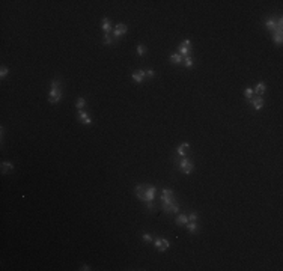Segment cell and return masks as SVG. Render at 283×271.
<instances>
[{
    "mask_svg": "<svg viewBox=\"0 0 283 271\" xmlns=\"http://www.w3.org/2000/svg\"><path fill=\"white\" fill-rule=\"evenodd\" d=\"M164 211H166V212H175V214H176V212L179 211V203L173 202V203H172V205H170L169 208H166Z\"/></svg>",
    "mask_w": 283,
    "mask_h": 271,
    "instance_id": "ac0fdd59",
    "label": "cell"
},
{
    "mask_svg": "<svg viewBox=\"0 0 283 271\" xmlns=\"http://www.w3.org/2000/svg\"><path fill=\"white\" fill-rule=\"evenodd\" d=\"M179 169H181V172H184L185 175H190L191 172H193V169H194V164L188 160V158H182L181 161H179Z\"/></svg>",
    "mask_w": 283,
    "mask_h": 271,
    "instance_id": "3957f363",
    "label": "cell"
},
{
    "mask_svg": "<svg viewBox=\"0 0 283 271\" xmlns=\"http://www.w3.org/2000/svg\"><path fill=\"white\" fill-rule=\"evenodd\" d=\"M154 246H155L157 249H160V246H161V238H155V240H154Z\"/></svg>",
    "mask_w": 283,
    "mask_h": 271,
    "instance_id": "4dcf8cb0",
    "label": "cell"
},
{
    "mask_svg": "<svg viewBox=\"0 0 283 271\" xmlns=\"http://www.w3.org/2000/svg\"><path fill=\"white\" fill-rule=\"evenodd\" d=\"M265 27H267L270 32H276V30H277V21H276L274 18H268V20L265 21Z\"/></svg>",
    "mask_w": 283,
    "mask_h": 271,
    "instance_id": "9c48e42d",
    "label": "cell"
},
{
    "mask_svg": "<svg viewBox=\"0 0 283 271\" xmlns=\"http://www.w3.org/2000/svg\"><path fill=\"white\" fill-rule=\"evenodd\" d=\"M8 74H9V69H8L6 66H2V71H0V77H2V78H5V77H6Z\"/></svg>",
    "mask_w": 283,
    "mask_h": 271,
    "instance_id": "83f0119b",
    "label": "cell"
},
{
    "mask_svg": "<svg viewBox=\"0 0 283 271\" xmlns=\"http://www.w3.org/2000/svg\"><path fill=\"white\" fill-rule=\"evenodd\" d=\"M62 100V91H60V81L59 80H53L51 81V89L48 94V101L51 104H57Z\"/></svg>",
    "mask_w": 283,
    "mask_h": 271,
    "instance_id": "6da1fadb",
    "label": "cell"
},
{
    "mask_svg": "<svg viewBox=\"0 0 283 271\" xmlns=\"http://www.w3.org/2000/svg\"><path fill=\"white\" fill-rule=\"evenodd\" d=\"M142 238H143V241H148V243H154V238L151 237V234H143V235H142Z\"/></svg>",
    "mask_w": 283,
    "mask_h": 271,
    "instance_id": "4316f807",
    "label": "cell"
},
{
    "mask_svg": "<svg viewBox=\"0 0 283 271\" xmlns=\"http://www.w3.org/2000/svg\"><path fill=\"white\" fill-rule=\"evenodd\" d=\"M80 270H83V271H89L91 268H89V265H81V268Z\"/></svg>",
    "mask_w": 283,
    "mask_h": 271,
    "instance_id": "1f68e13d",
    "label": "cell"
},
{
    "mask_svg": "<svg viewBox=\"0 0 283 271\" xmlns=\"http://www.w3.org/2000/svg\"><path fill=\"white\" fill-rule=\"evenodd\" d=\"M169 247H170V243H169L166 238H161V246H160V249H158V250H160V252H166Z\"/></svg>",
    "mask_w": 283,
    "mask_h": 271,
    "instance_id": "d6986e66",
    "label": "cell"
},
{
    "mask_svg": "<svg viewBox=\"0 0 283 271\" xmlns=\"http://www.w3.org/2000/svg\"><path fill=\"white\" fill-rule=\"evenodd\" d=\"M197 220V212H191L188 215V222H196Z\"/></svg>",
    "mask_w": 283,
    "mask_h": 271,
    "instance_id": "f546056e",
    "label": "cell"
},
{
    "mask_svg": "<svg viewBox=\"0 0 283 271\" xmlns=\"http://www.w3.org/2000/svg\"><path fill=\"white\" fill-rule=\"evenodd\" d=\"M84 106H86V100H84V98H78L77 103H75V107H77L78 110H83Z\"/></svg>",
    "mask_w": 283,
    "mask_h": 271,
    "instance_id": "44dd1931",
    "label": "cell"
},
{
    "mask_svg": "<svg viewBox=\"0 0 283 271\" xmlns=\"http://www.w3.org/2000/svg\"><path fill=\"white\" fill-rule=\"evenodd\" d=\"M112 42H113V39H112V38H110V35L107 33V35L104 36V44H107V45H110Z\"/></svg>",
    "mask_w": 283,
    "mask_h": 271,
    "instance_id": "f1b7e54d",
    "label": "cell"
},
{
    "mask_svg": "<svg viewBox=\"0 0 283 271\" xmlns=\"http://www.w3.org/2000/svg\"><path fill=\"white\" fill-rule=\"evenodd\" d=\"M187 229H188V232L194 234V232L197 231V223H196V222H188V223H187Z\"/></svg>",
    "mask_w": 283,
    "mask_h": 271,
    "instance_id": "ffe728a7",
    "label": "cell"
},
{
    "mask_svg": "<svg viewBox=\"0 0 283 271\" xmlns=\"http://www.w3.org/2000/svg\"><path fill=\"white\" fill-rule=\"evenodd\" d=\"M155 194H157V188H155V187H145V197H143V202H146L148 209H152V202H154V199H155Z\"/></svg>",
    "mask_w": 283,
    "mask_h": 271,
    "instance_id": "7a4b0ae2",
    "label": "cell"
},
{
    "mask_svg": "<svg viewBox=\"0 0 283 271\" xmlns=\"http://www.w3.org/2000/svg\"><path fill=\"white\" fill-rule=\"evenodd\" d=\"M161 202H163V208L166 209V208H169L175 200H173V197H166V196H161Z\"/></svg>",
    "mask_w": 283,
    "mask_h": 271,
    "instance_id": "2e32d148",
    "label": "cell"
},
{
    "mask_svg": "<svg viewBox=\"0 0 283 271\" xmlns=\"http://www.w3.org/2000/svg\"><path fill=\"white\" fill-rule=\"evenodd\" d=\"M184 65H185L187 68H193V65H194V63H193V59H191L190 56H185V57H184Z\"/></svg>",
    "mask_w": 283,
    "mask_h": 271,
    "instance_id": "7402d4cb",
    "label": "cell"
},
{
    "mask_svg": "<svg viewBox=\"0 0 283 271\" xmlns=\"http://www.w3.org/2000/svg\"><path fill=\"white\" fill-rule=\"evenodd\" d=\"M282 32H283V29H277L276 32H273V41L277 44V45H280L282 44Z\"/></svg>",
    "mask_w": 283,
    "mask_h": 271,
    "instance_id": "7c38bea8",
    "label": "cell"
},
{
    "mask_svg": "<svg viewBox=\"0 0 283 271\" xmlns=\"http://www.w3.org/2000/svg\"><path fill=\"white\" fill-rule=\"evenodd\" d=\"M137 54H139V56H145V54H146V47H145V45H142V44L137 45Z\"/></svg>",
    "mask_w": 283,
    "mask_h": 271,
    "instance_id": "cb8c5ba5",
    "label": "cell"
},
{
    "mask_svg": "<svg viewBox=\"0 0 283 271\" xmlns=\"http://www.w3.org/2000/svg\"><path fill=\"white\" fill-rule=\"evenodd\" d=\"M188 148H190V143L184 142V143H181V145L176 148V154H178L179 157H184V155H185V149H188Z\"/></svg>",
    "mask_w": 283,
    "mask_h": 271,
    "instance_id": "8fae6325",
    "label": "cell"
},
{
    "mask_svg": "<svg viewBox=\"0 0 283 271\" xmlns=\"http://www.w3.org/2000/svg\"><path fill=\"white\" fill-rule=\"evenodd\" d=\"M250 101H252V104H253L255 110H261V109L264 107V100H262V97H256V98H252Z\"/></svg>",
    "mask_w": 283,
    "mask_h": 271,
    "instance_id": "30bf717a",
    "label": "cell"
},
{
    "mask_svg": "<svg viewBox=\"0 0 283 271\" xmlns=\"http://www.w3.org/2000/svg\"><path fill=\"white\" fill-rule=\"evenodd\" d=\"M265 91H267V84H265L264 81H261V83L256 84V89H255L253 92L256 94V97H262V95L265 94Z\"/></svg>",
    "mask_w": 283,
    "mask_h": 271,
    "instance_id": "ba28073f",
    "label": "cell"
},
{
    "mask_svg": "<svg viewBox=\"0 0 283 271\" xmlns=\"http://www.w3.org/2000/svg\"><path fill=\"white\" fill-rule=\"evenodd\" d=\"M101 27H103V30L106 32V35L112 32V24H110V21H109L107 18H104V20H103V23H101Z\"/></svg>",
    "mask_w": 283,
    "mask_h": 271,
    "instance_id": "5bb4252c",
    "label": "cell"
},
{
    "mask_svg": "<svg viewBox=\"0 0 283 271\" xmlns=\"http://www.w3.org/2000/svg\"><path fill=\"white\" fill-rule=\"evenodd\" d=\"M190 50H191V41L190 39H185L182 44H179V47H178V51H179V54L181 56H190Z\"/></svg>",
    "mask_w": 283,
    "mask_h": 271,
    "instance_id": "277c9868",
    "label": "cell"
},
{
    "mask_svg": "<svg viewBox=\"0 0 283 271\" xmlns=\"http://www.w3.org/2000/svg\"><path fill=\"white\" fill-rule=\"evenodd\" d=\"M78 121L84 125H91L92 124V119L89 118V115L84 112V110H78Z\"/></svg>",
    "mask_w": 283,
    "mask_h": 271,
    "instance_id": "8992f818",
    "label": "cell"
},
{
    "mask_svg": "<svg viewBox=\"0 0 283 271\" xmlns=\"http://www.w3.org/2000/svg\"><path fill=\"white\" fill-rule=\"evenodd\" d=\"M127 32H128L127 24L121 23V24H118V26H116V29L113 30V36H115V38H121V36H122V35H125Z\"/></svg>",
    "mask_w": 283,
    "mask_h": 271,
    "instance_id": "5b68a950",
    "label": "cell"
},
{
    "mask_svg": "<svg viewBox=\"0 0 283 271\" xmlns=\"http://www.w3.org/2000/svg\"><path fill=\"white\" fill-rule=\"evenodd\" d=\"M145 75H146L148 78H154V77H155V71H154V69H146V71H145Z\"/></svg>",
    "mask_w": 283,
    "mask_h": 271,
    "instance_id": "d4e9b609",
    "label": "cell"
},
{
    "mask_svg": "<svg viewBox=\"0 0 283 271\" xmlns=\"http://www.w3.org/2000/svg\"><path fill=\"white\" fill-rule=\"evenodd\" d=\"M131 78L136 81V83H142L145 78H146V75H145V71H136V72H133L131 74Z\"/></svg>",
    "mask_w": 283,
    "mask_h": 271,
    "instance_id": "52a82bcc",
    "label": "cell"
},
{
    "mask_svg": "<svg viewBox=\"0 0 283 271\" xmlns=\"http://www.w3.org/2000/svg\"><path fill=\"white\" fill-rule=\"evenodd\" d=\"M163 196H166V197H173V191H172L170 188H164V190H163Z\"/></svg>",
    "mask_w": 283,
    "mask_h": 271,
    "instance_id": "484cf974",
    "label": "cell"
},
{
    "mask_svg": "<svg viewBox=\"0 0 283 271\" xmlns=\"http://www.w3.org/2000/svg\"><path fill=\"white\" fill-rule=\"evenodd\" d=\"M188 223V215H185V214H181L178 218H176V225H179V226H184V225H187Z\"/></svg>",
    "mask_w": 283,
    "mask_h": 271,
    "instance_id": "e0dca14e",
    "label": "cell"
},
{
    "mask_svg": "<svg viewBox=\"0 0 283 271\" xmlns=\"http://www.w3.org/2000/svg\"><path fill=\"white\" fill-rule=\"evenodd\" d=\"M14 170V164L11 163V161H3L2 163V172L3 173H9V172H12Z\"/></svg>",
    "mask_w": 283,
    "mask_h": 271,
    "instance_id": "4fadbf2b",
    "label": "cell"
},
{
    "mask_svg": "<svg viewBox=\"0 0 283 271\" xmlns=\"http://www.w3.org/2000/svg\"><path fill=\"white\" fill-rule=\"evenodd\" d=\"M253 95H255V92H253V89H250V88H247V89L244 91V97H246V98H249V100H252V98H253Z\"/></svg>",
    "mask_w": 283,
    "mask_h": 271,
    "instance_id": "603a6c76",
    "label": "cell"
},
{
    "mask_svg": "<svg viewBox=\"0 0 283 271\" xmlns=\"http://www.w3.org/2000/svg\"><path fill=\"white\" fill-rule=\"evenodd\" d=\"M170 62H172V63H178V65H179V63H182V62H184V57H182L179 53H175V54H172V56H170Z\"/></svg>",
    "mask_w": 283,
    "mask_h": 271,
    "instance_id": "9a60e30c",
    "label": "cell"
}]
</instances>
